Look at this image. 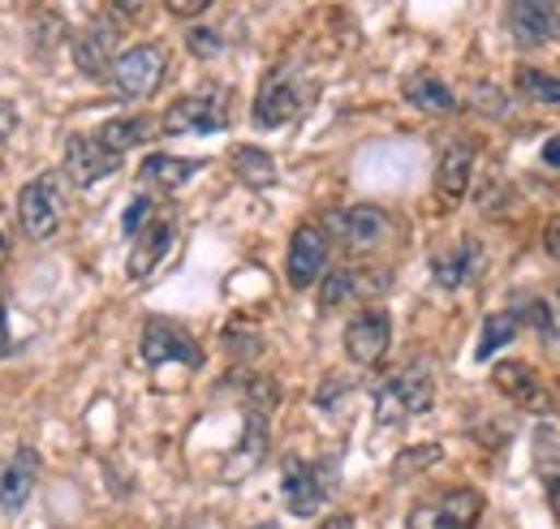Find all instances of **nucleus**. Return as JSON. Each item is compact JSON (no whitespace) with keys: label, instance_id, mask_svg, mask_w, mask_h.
Returning <instances> with one entry per match:
<instances>
[{"label":"nucleus","instance_id":"dca6fc26","mask_svg":"<svg viewBox=\"0 0 560 529\" xmlns=\"http://www.w3.org/2000/svg\"><path fill=\"white\" fill-rule=\"evenodd\" d=\"M135 250H130V280H147L155 267L164 263V255L173 250V224L168 220H151L142 233H135Z\"/></svg>","mask_w":560,"mask_h":529},{"label":"nucleus","instance_id":"bb28decb","mask_svg":"<svg viewBox=\"0 0 560 529\" xmlns=\"http://www.w3.org/2000/svg\"><path fill=\"white\" fill-rule=\"evenodd\" d=\"M353 289H358V275H353L350 267H337V271H328L324 289H319V302H324V310H332V306L350 302Z\"/></svg>","mask_w":560,"mask_h":529},{"label":"nucleus","instance_id":"4c0bfd02","mask_svg":"<svg viewBox=\"0 0 560 529\" xmlns=\"http://www.w3.org/2000/svg\"><path fill=\"white\" fill-rule=\"evenodd\" d=\"M557 302H560V293H557Z\"/></svg>","mask_w":560,"mask_h":529},{"label":"nucleus","instance_id":"6ab92c4d","mask_svg":"<svg viewBox=\"0 0 560 529\" xmlns=\"http://www.w3.org/2000/svg\"><path fill=\"white\" fill-rule=\"evenodd\" d=\"M406 99L422 108V113H435V117H444V113H457L462 108V99L453 95V86L448 82H440L435 73H415L410 82H406Z\"/></svg>","mask_w":560,"mask_h":529},{"label":"nucleus","instance_id":"c9c22d12","mask_svg":"<svg viewBox=\"0 0 560 529\" xmlns=\"http://www.w3.org/2000/svg\"><path fill=\"white\" fill-rule=\"evenodd\" d=\"M9 263V242H4V237H0V267Z\"/></svg>","mask_w":560,"mask_h":529},{"label":"nucleus","instance_id":"72a5a7b5","mask_svg":"<svg viewBox=\"0 0 560 529\" xmlns=\"http://www.w3.org/2000/svg\"><path fill=\"white\" fill-rule=\"evenodd\" d=\"M544 164H552V168H560V133H557V138H548V142H544Z\"/></svg>","mask_w":560,"mask_h":529},{"label":"nucleus","instance_id":"f257e3e1","mask_svg":"<svg viewBox=\"0 0 560 529\" xmlns=\"http://www.w3.org/2000/svg\"><path fill=\"white\" fill-rule=\"evenodd\" d=\"M435 404V384L427 371H401L393 375L380 392H375V422L380 426H393V422H406V418H419Z\"/></svg>","mask_w":560,"mask_h":529},{"label":"nucleus","instance_id":"6e6552de","mask_svg":"<svg viewBox=\"0 0 560 529\" xmlns=\"http://www.w3.org/2000/svg\"><path fill=\"white\" fill-rule=\"evenodd\" d=\"M328 263V233L319 224H302L289 242V259H284V280L293 289H311Z\"/></svg>","mask_w":560,"mask_h":529},{"label":"nucleus","instance_id":"cd10ccee","mask_svg":"<svg viewBox=\"0 0 560 529\" xmlns=\"http://www.w3.org/2000/svg\"><path fill=\"white\" fill-rule=\"evenodd\" d=\"M151 207H155L151 199H135L130 211H126V220H121V228H126V233H142V220L151 215Z\"/></svg>","mask_w":560,"mask_h":529},{"label":"nucleus","instance_id":"c85d7f7f","mask_svg":"<svg viewBox=\"0 0 560 529\" xmlns=\"http://www.w3.org/2000/svg\"><path fill=\"white\" fill-rule=\"evenodd\" d=\"M13 130H18V108H13V104L0 95V142H4Z\"/></svg>","mask_w":560,"mask_h":529},{"label":"nucleus","instance_id":"a878e982","mask_svg":"<svg viewBox=\"0 0 560 529\" xmlns=\"http://www.w3.org/2000/svg\"><path fill=\"white\" fill-rule=\"evenodd\" d=\"M435 461H444V448H440V444L406 448V452L393 461V478H397V482H406V478H415V473H422V469H431Z\"/></svg>","mask_w":560,"mask_h":529},{"label":"nucleus","instance_id":"9b49d317","mask_svg":"<svg viewBox=\"0 0 560 529\" xmlns=\"http://www.w3.org/2000/svg\"><path fill=\"white\" fill-rule=\"evenodd\" d=\"M491 384L509 400H517L522 409H535V413H548V409H552V388H548V384L539 379V371L526 366V362H500V366L491 371Z\"/></svg>","mask_w":560,"mask_h":529},{"label":"nucleus","instance_id":"f704fd0d","mask_svg":"<svg viewBox=\"0 0 560 529\" xmlns=\"http://www.w3.org/2000/svg\"><path fill=\"white\" fill-rule=\"evenodd\" d=\"M315 529H353V517H328L324 526H315Z\"/></svg>","mask_w":560,"mask_h":529},{"label":"nucleus","instance_id":"393cba45","mask_svg":"<svg viewBox=\"0 0 560 529\" xmlns=\"http://www.w3.org/2000/svg\"><path fill=\"white\" fill-rule=\"evenodd\" d=\"M517 91L535 104H548V108H560V78L557 73H544V69H522L517 73Z\"/></svg>","mask_w":560,"mask_h":529},{"label":"nucleus","instance_id":"e433bc0d","mask_svg":"<svg viewBox=\"0 0 560 529\" xmlns=\"http://www.w3.org/2000/svg\"><path fill=\"white\" fill-rule=\"evenodd\" d=\"M264 529H272V526H264Z\"/></svg>","mask_w":560,"mask_h":529},{"label":"nucleus","instance_id":"0eeeda50","mask_svg":"<svg viewBox=\"0 0 560 529\" xmlns=\"http://www.w3.org/2000/svg\"><path fill=\"white\" fill-rule=\"evenodd\" d=\"M280 495H284V504H289L293 517H311V513H319L324 499H328L324 465L289 457V461H284V473H280Z\"/></svg>","mask_w":560,"mask_h":529},{"label":"nucleus","instance_id":"f8f14e48","mask_svg":"<svg viewBox=\"0 0 560 529\" xmlns=\"http://www.w3.org/2000/svg\"><path fill=\"white\" fill-rule=\"evenodd\" d=\"M388 340H393L388 315L384 310H362L346 328V353H350L353 366H375L388 353Z\"/></svg>","mask_w":560,"mask_h":529},{"label":"nucleus","instance_id":"39448f33","mask_svg":"<svg viewBox=\"0 0 560 529\" xmlns=\"http://www.w3.org/2000/svg\"><path fill=\"white\" fill-rule=\"evenodd\" d=\"M483 517V495L475 486H457L431 504H419L410 513V529H475Z\"/></svg>","mask_w":560,"mask_h":529},{"label":"nucleus","instance_id":"7ed1b4c3","mask_svg":"<svg viewBox=\"0 0 560 529\" xmlns=\"http://www.w3.org/2000/svg\"><path fill=\"white\" fill-rule=\"evenodd\" d=\"M224 126H229V95L220 91L186 95L168 104V113L160 117V133H220Z\"/></svg>","mask_w":560,"mask_h":529},{"label":"nucleus","instance_id":"ddd939ff","mask_svg":"<svg viewBox=\"0 0 560 529\" xmlns=\"http://www.w3.org/2000/svg\"><path fill=\"white\" fill-rule=\"evenodd\" d=\"M117 168H121V155L104 151L95 138H70V146H66V177H70L73 186L86 190V186L113 177Z\"/></svg>","mask_w":560,"mask_h":529},{"label":"nucleus","instance_id":"5701e85b","mask_svg":"<svg viewBox=\"0 0 560 529\" xmlns=\"http://www.w3.org/2000/svg\"><path fill=\"white\" fill-rule=\"evenodd\" d=\"M479 263H483V250L475 246V242H462L457 246V255H448V259H435V284H444V289H457V284H466V280H475L479 275Z\"/></svg>","mask_w":560,"mask_h":529},{"label":"nucleus","instance_id":"b1692460","mask_svg":"<svg viewBox=\"0 0 560 529\" xmlns=\"http://www.w3.org/2000/svg\"><path fill=\"white\" fill-rule=\"evenodd\" d=\"M522 331V319L513 315V310H500V315H488V324H483V336H479V349H475V357L479 362H488L495 349H504L513 336Z\"/></svg>","mask_w":560,"mask_h":529},{"label":"nucleus","instance_id":"4468645a","mask_svg":"<svg viewBox=\"0 0 560 529\" xmlns=\"http://www.w3.org/2000/svg\"><path fill=\"white\" fill-rule=\"evenodd\" d=\"M509 31L522 44H544V39L560 35V9L557 4H539V0L509 4Z\"/></svg>","mask_w":560,"mask_h":529},{"label":"nucleus","instance_id":"2f4dec72","mask_svg":"<svg viewBox=\"0 0 560 529\" xmlns=\"http://www.w3.org/2000/svg\"><path fill=\"white\" fill-rule=\"evenodd\" d=\"M548 499H552V517L560 526V473H548Z\"/></svg>","mask_w":560,"mask_h":529},{"label":"nucleus","instance_id":"7c9ffc66","mask_svg":"<svg viewBox=\"0 0 560 529\" xmlns=\"http://www.w3.org/2000/svg\"><path fill=\"white\" fill-rule=\"evenodd\" d=\"M168 9H173L177 17H199V13L208 9V0H195V4H182V0H177V4H168Z\"/></svg>","mask_w":560,"mask_h":529},{"label":"nucleus","instance_id":"423d86ee","mask_svg":"<svg viewBox=\"0 0 560 529\" xmlns=\"http://www.w3.org/2000/svg\"><path fill=\"white\" fill-rule=\"evenodd\" d=\"M142 362L147 366H168V362H182V366H203V349L199 340L186 328H177L173 319H151L142 328Z\"/></svg>","mask_w":560,"mask_h":529},{"label":"nucleus","instance_id":"1a4fd4ad","mask_svg":"<svg viewBox=\"0 0 560 529\" xmlns=\"http://www.w3.org/2000/svg\"><path fill=\"white\" fill-rule=\"evenodd\" d=\"M121 57V26L113 22H91L78 39H73V61L86 78H104L113 73V61Z\"/></svg>","mask_w":560,"mask_h":529},{"label":"nucleus","instance_id":"412c9836","mask_svg":"<svg viewBox=\"0 0 560 529\" xmlns=\"http://www.w3.org/2000/svg\"><path fill=\"white\" fill-rule=\"evenodd\" d=\"M155 133V121L151 117H117V121H104L100 133H95V142L104 146V151H113V155H121V151H130V146H139Z\"/></svg>","mask_w":560,"mask_h":529},{"label":"nucleus","instance_id":"2eb2a0df","mask_svg":"<svg viewBox=\"0 0 560 529\" xmlns=\"http://www.w3.org/2000/svg\"><path fill=\"white\" fill-rule=\"evenodd\" d=\"M35 478H39V457L31 448H22L13 461L4 465V473H0V513H18L31 499Z\"/></svg>","mask_w":560,"mask_h":529},{"label":"nucleus","instance_id":"473e14b6","mask_svg":"<svg viewBox=\"0 0 560 529\" xmlns=\"http://www.w3.org/2000/svg\"><path fill=\"white\" fill-rule=\"evenodd\" d=\"M544 246H548V255H552V259H560V220H557V224H548Z\"/></svg>","mask_w":560,"mask_h":529},{"label":"nucleus","instance_id":"4be33fe9","mask_svg":"<svg viewBox=\"0 0 560 529\" xmlns=\"http://www.w3.org/2000/svg\"><path fill=\"white\" fill-rule=\"evenodd\" d=\"M233 173L242 186L250 190H268L277 181V160L264 151V146H237L233 151Z\"/></svg>","mask_w":560,"mask_h":529},{"label":"nucleus","instance_id":"c756f323","mask_svg":"<svg viewBox=\"0 0 560 529\" xmlns=\"http://www.w3.org/2000/svg\"><path fill=\"white\" fill-rule=\"evenodd\" d=\"M190 48H195V52H203V57H211V52H215V48H220V44H215V39H211L208 31H203V26H199V31H195V35H190Z\"/></svg>","mask_w":560,"mask_h":529},{"label":"nucleus","instance_id":"f03ea898","mask_svg":"<svg viewBox=\"0 0 560 529\" xmlns=\"http://www.w3.org/2000/svg\"><path fill=\"white\" fill-rule=\"evenodd\" d=\"M164 69H168L164 44H135L113 61V91L121 99H142V95H151L160 86Z\"/></svg>","mask_w":560,"mask_h":529},{"label":"nucleus","instance_id":"f3484780","mask_svg":"<svg viewBox=\"0 0 560 529\" xmlns=\"http://www.w3.org/2000/svg\"><path fill=\"white\" fill-rule=\"evenodd\" d=\"M470 173H475V151L466 142H448L444 155H440V173H435V186H440V199L457 202L470 186Z\"/></svg>","mask_w":560,"mask_h":529},{"label":"nucleus","instance_id":"20e7f679","mask_svg":"<svg viewBox=\"0 0 560 529\" xmlns=\"http://www.w3.org/2000/svg\"><path fill=\"white\" fill-rule=\"evenodd\" d=\"M18 224L35 242L57 233V224H61V186H57L52 173H44V177H35V181H26L18 190Z\"/></svg>","mask_w":560,"mask_h":529},{"label":"nucleus","instance_id":"a211bd4d","mask_svg":"<svg viewBox=\"0 0 560 529\" xmlns=\"http://www.w3.org/2000/svg\"><path fill=\"white\" fill-rule=\"evenodd\" d=\"M337 228H341V237H346L350 246L366 250V246L384 242V233H388V215H384L380 207H350V211L337 215Z\"/></svg>","mask_w":560,"mask_h":529},{"label":"nucleus","instance_id":"aec40b11","mask_svg":"<svg viewBox=\"0 0 560 529\" xmlns=\"http://www.w3.org/2000/svg\"><path fill=\"white\" fill-rule=\"evenodd\" d=\"M203 168V160H177V155H147L139 168V177L147 186H160V190H177L186 186L195 173Z\"/></svg>","mask_w":560,"mask_h":529},{"label":"nucleus","instance_id":"9d476101","mask_svg":"<svg viewBox=\"0 0 560 529\" xmlns=\"http://www.w3.org/2000/svg\"><path fill=\"white\" fill-rule=\"evenodd\" d=\"M302 104H306L302 86H298L289 73H277V78H268V82L259 86V95H255V126H259V130H280L284 121H293V117L302 113Z\"/></svg>","mask_w":560,"mask_h":529}]
</instances>
